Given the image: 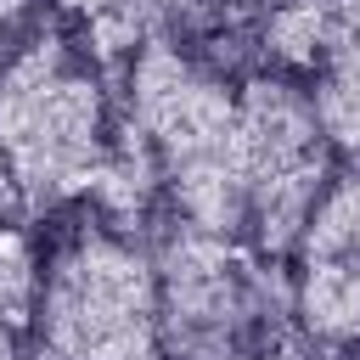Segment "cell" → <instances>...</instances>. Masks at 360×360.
Here are the masks:
<instances>
[{
  "instance_id": "5",
  "label": "cell",
  "mask_w": 360,
  "mask_h": 360,
  "mask_svg": "<svg viewBox=\"0 0 360 360\" xmlns=\"http://www.w3.org/2000/svg\"><path fill=\"white\" fill-rule=\"evenodd\" d=\"M236 158L253 248L270 259L298 248L309 208L332 180V146L309 90H298L287 73H253L236 90Z\"/></svg>"
},
{
  "instance_id": "1",
  "label": "cell",
  "mask_w": 360,
  "mask_h": 360,
  "mask_svg": "<svg viewBox=\"0 0 360 360\" xmlns=\"http://www.w3.org/2000/svg\"><path fill=\"white\" fill-rule=\"evenodd\" d=\"M158 152L163 191L197 231H248V191L236 158V90L186 45L152 34L124 73V112Z\"/></svg>"
},
{
  "instance_id": "11",
  "label": "cell",
  "mask_w": 360,
  "mask_h": 360,
  "mask_svg": "<svg viewBox=\"0 0 360 360\" xmlns=\"http://www.w3.org/2000/svg\"><path fill=\"white\" fill-rule=\"evenodd\" d=\"M17 214H28V208H22V191H17L11 163L0 158V225H17Z\"/></svg>"
},
{
  "instance_id": "3",
  "label": "cell",
  "mask_w": 360,
  "mask_h": 360,
  "mask_svg": "<svg viewBox=\"0 0 360 360\" xmlns=\"http://www.w3.org/2000/svg\"><path fill=\"white\" fill-rule=\"evenodd\" d=\"M34 343L51 360H158L163 298L152 253L112 225H79L45 259Z\"/></svg>"
},
{
  "instance_id": "14",
  "label": "cell",
  "mask_w": 360,
  "mask_h": 360,
  "mask_svg": "<svg viewBox=\"0 0 360 360\" xmlns=\"http://www.w3.org/2000/svg\"><path fill=\"white\" fill-rule=\"evenodd\" d=\"M219 6H231V11H248V6H264V11H276V6H287V0H219Z\"/></svg>"
},
{
  "instance_id": "4",
  "label": "cell",
  "mask_w": 360,
  "mask_h": 360,
  "mask_svg": "<svg viewBox=\"0 0 360 360\" xmlns=\"http://www.w3.org/2000/svg\"><path fill=\"white\" fill-rule=\"evenodd\" d=\"M163 298V349L174 360H236L253 332L292 315V281L236 248V236L174 219L152 253Z\"/></svg>"
},
{
  "instance_id": "12",
  "label": "cell",
  "mask_w": 360,
  "mask_h": 360,
  "mask_svg": "<svg viewBox=\"0 0 360 360\" xmlns=\"http://www.w3.org/2000/svg\"><path fill=\"white\" fill-rule=\"evenodd\" d=\"M0 360H51L39 343H22L17 332H0Z\"/></svg>"
},
{
  "instance_id": "10",
  "label": "cell",
  "mask_w": 360,
  "mask_h": 360,
  "mask_svg": "<svg viewBox=\"0 0 360 360\" xmlns=\"http://www.w3.org/2000/svg\"><path fill=\"white\" fill-rule=\"evenodd\" d=\"M68 17H79L84 22V34L90 28H101V22H112V17H124V11H135L141 0H56Z\"/></svg>"
},
{
  "instance_id": "7",
  "label": "cell",
  "mask_w": 360,
  "mask_h": 360,
  "mask_svg": "<svg viewBox=\"0 0 360 360\" xmlns=\"http://www.w3.org/2000/svg\"><path fill=\"white\" fill-rule=\"evenodd\" d=\"M163 191V169H158V152L146 146V135H135L124 118L112 129V146L90 180V202L101 208V225L112 231H129L152 214V197Z\"/></svg>"
},
{
  "instance_id": "13",
  "label": "cell",
  "mask_w": 360,
  "mask_h": 360,
  "mask_svg": "<svg viewBox=\"0 0 360 360\" xmlns=\"http://www.w3.org/2000/svg\"><path fill=\"white\" fill-rule=\"evenodd\" d=\"M22 17H28V0H0V28H22Z\"/></svg>"
},
{
  "instance_id": "9",
  "label": "cell",
  "mask_w": 360,
  "mask_h": 360,
  "mask_svg": "<svg viewBox=\"0 0 360 360\" xmlns=\"http://www.w3.org/2000/svg\"><path fill=\"white\" fill-rule=\"evenodd\" d=\"M45 292V259L22 225H0V332H34Z\"/></svg>"
},
{
  "instance_id": "2",
  "label": "cell",
  "mask_w": 360,
  "mask_h": 360,
  "mask_svg": "<svg viewBox=\"0 0 360 360\" xmlns=\"http://www.w3.org/2000/svg\"><path fill=\"white\" fill-rule=\"evenodd\" d=\"M112 129L107 90L73 39L45 28L17 45L0 73V158L11 163L28 214L90 197Z\"/></svg>"
},
{
  "instance_id": "8",
  "label": "cell",
  "mask_w": 360,
  "mask_h": 360,
  "mask_svg": "<svg viewBox=\"0 0 360 360\" xmlns=\"http://www.w3.org/2000/svg\"><path fill=\"white\" fill-rule=\"evenodd\" d=\"M315 118L332 152L360 158V39H343L326 51V62L315 68Z\"/></svg>"
},
{
  "instance_id": "6",
  "label": "cell",
  "mask_w": 360,
  "mask_h": 360,
  "mask_svg": "<svg viewBox=\"0 0 360 360\" xmlns=\"http://www.w3.org/2000/svg\"><path fill=\"white\" fill-rule=\"evenodd\" d=\"M292 315L321 349L360 343V169L332 174L309 208L292 270Z\"/></svg>"
}]
</instances>
